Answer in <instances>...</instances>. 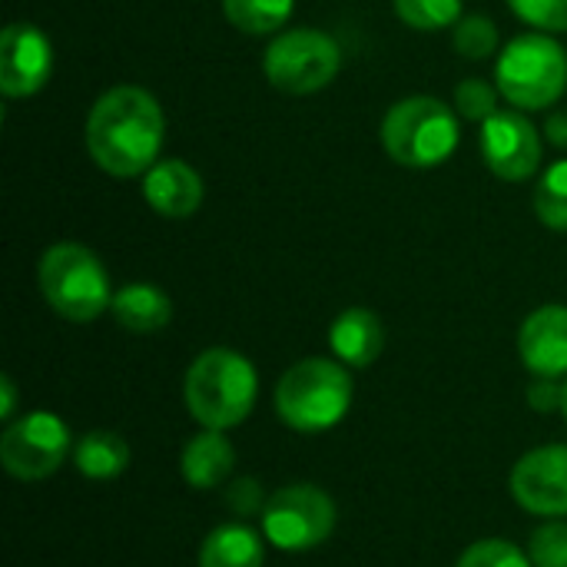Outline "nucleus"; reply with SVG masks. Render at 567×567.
<instances>
[{"label":"nucleus","mask_w":567,"mask_h":567,"mask_svg":"<svg viewBox=\"0 0 567 567\" xmlns=\"http://www.w3.org/2000/svg\"><path fill=\"white\" fill-rule=\"evenodd\" d=\"M336 528V505L316 485L279 488L262 512V535L279 551H312Z\"/></svg>","instance_id":"8"},{"label":"nucleus","mask_w":567,"mask_h":567,"mask_svg":"<svg viewBox=\"0 0 567 567\" xmlns=\"http://www.w3.org/2000/svg\"><path fill=\"white\" fill-rule=\"evenodd\" d=\"M455 50L468 60H485L498 50V27L488 17H462L455 23Z\"/></svg>","instance_id":"23"},{"label":"nucleus","mask_w":567,"mask_h":567,"mask_svg":"<svg viewBox=\"0 0 567 567\" xmlns=\"http://www.w3.org/2000/svg\"><path fill=\"white\" fill-rule=\"evenodd\" d=\"M70 452V429L53 412H30L7 425L0 439V462L20 482L50 478Z\"/></svg>","instance_id":"9"},{"label":"nucleus","mask_w":567,"mask_h":567,"mask_svg":"<svg viewBox=\"0 0 567 567\" xmlns=\"http://www.w3.org/2000/svg\"><path fill=\"white\" fill-rule=\"evenodd\" d=\"M259 395V375L252 362L233 349H206L186 372L183 399L189 415L203 429H236L249 419Z\"/></svg>","instance_id":"2"},{"label":"nucleus","mask_w":567,"mask_h":567,"mask_svg":"<svg viewBox=\"0 0 567 567\" xmlns=\"http://www.w3.org/2000/svg\"><path fill=\"white\" fill-rule=\"evenodd\" d=\"M339 66H342L339 43L329 33L309 30V27H296V30L279 33L269 43L266 60H262L269 83L282 93H292V96L326 90L336 80Z\"/></svg>","instance_id":"7"},{"label":"nucleus","mask_w":567,"mask_h":567,"mask_svg":"<svg viewBox=\"0 0 567 567\" xmlns=\"http://www.w3.org/2000/svg\"><path fill=\"white\" fill-rule=\"evenodd\" d=\"M535 213L548 229L567 233V159L548 166L535 186Z\"/></svg>","instance_id":"21"},{"label":"nucleus","mask_w":567,"mask_h":567,"mask_svg":"<svg viewBox=\"0 0 567 567\" xmlns=\"http://www.w3.org/2000/svg\"><path fill=\"white\" fill-rule=\"evenodd\" d=\"M53 73V47L33 23H10L0 37V90L3 96H33Z\"/></svg>","instance_id":"11"},{"label":"nucleus","mask_w":567,"mask_h":567,"mask_svg":"<svg viewBox=\"0 0 567 567\" xmlns=\"http://www.w3.org/2000/svg\"><path fill=\"white\" fill-rule=\"evenodd\" d=\"M262 538L246 525H219L199 548V567H262Z\"/></svg>","instance_id":"18"},{"label":"nucleus","mask_w":567,"mask_h":567,"mask_svg":"<svg viewBox=\"0 0 567 567\" xmlns=\"http://www.w3.org/2000/svg\"><path fill=\"white\" fill-rule=\"evenodd\" d=\"M561 412H565V422H567V382H565V405H561Z\"/></svg>","instance_id":"32"},{"label":"nucleus","mask_w":567,"mask_h":567,"mask_svg":"<svg viewBox=\"0 0 567 567\" xmlns=\"http://www.w3.org/2000/svg\"><path fill=\"white\" fill-rule=\"evenodd\" d=\"M226 505L239 515V518H252V515H262L266 512V498H262V488L256 478H239L229 485L226 492Z\"/></svg>","instance_id":"28"},{"label":"nucleus","mask_w":567,"mask_h":567,"mask_svg":"<svg viewBox=\"0 0 567 567\" xmlns=\"http://www.w3.org/2000/svg\"><path fill=\"white\" fill-rule=\"evenodd\" d=\"M73 465L80 475L93 478V482H106V478H116L126 472L130 465V445L123 435L116 432H86L76 449H73Z\"/></svg>","instance_id":"19"},{"label":"nucleus","mask_w":567,"mask_h":567,"mask_svg":"<svg viewBox=\"0 0 567 567\" xmlns=\"http://www.w3.org/2000/svg\"><path fill=\"white\" fill-rule=\"evenodd\" d=\"M458 120L449 103L435 96H409L395 103L382 120L385 153L412 169H432L452 159L458 150Z\"/></svg>","instance_id":"4"},{"label":"nucleus","mask_w":567,"mask_h":567,"mask_svg":"<svg viewBox=\"0 0 567 567\" xmlns=\"http://www.w3.org/2000/svg\"><path fill=\"white\" fill-rule=\"evenodd\" d=\"M548 140L555 146H567V113H558L548 120Z\"/></svg>","instance_id":"31"},{"label":"nucleus","mask_w":567,"mask_h":567,"mask_svg":"<svg viewBox=\"0 0 567 567\" xmlns=\"http://www.w3.org/2000/svg\"><path fill=\"white\" fill-rule=\"evenodd\" d=\"M352 379L342 362L302 359L276 385V412L296 432H326L346 419Z\"/></svg>","instance_id":"3"},{"label":"nucleus","mask_w":567,"mask_h":567,"mask_svg":"<svg viewBox=\"0 0 567 567\" xmlns=\"http://www.w3.org/2000/svg\"><path fill=\"white\" fill-rule=\"evenodd\" d=\"M528 558L535 567H567V525L548 522L528 542Z\"/></svg>","instance_id":"26"},{"label":"nucleus","mask_w":567,"mask_h":567,"mask_svg":"<svg viewBox=\"0 0 567 567\" xmlns=\"http://www.w3.org/2000/svg\"><path fill=\"white\" fill-rule=\"evenodd\" d=\"M498 93L518 110H545L567 86L565 47L548 33L515 37L495 63Z\"/></svg>","instance_id":"6"},{"label":"nucleus","mask_w":567,"mask_h":567,"mask_svg":"<svg viewBox=\"0 0 567 567\" xmlns=\"http://www.w3.org/2000/svg\"><path fill=\"white\" fill-rule=\"evenodd\" d=\"M110 312L126 332L150 336V332H159V329L169 326L173 302H169V296L163 289L150 286V282H130L120 292H113Z\"/></svg>","instance_id":"17"},{"label":"nucleus","mask_w":567,"mask_h":567,"mask_svg":"<svg viewBox=\"0 0 567 567\" xmlns=\"http://www.w3.org/2000/svg\"><path fill=\"white\" fill-rule=\"evenodd\" d=\"M143 196L153 213L166 219H189L203 203V179L183 159H159L143 179Z\"/></svg>","instance_id":"14"},{"label":"nucleus","mask_w":567,"mask_h":567,"mask_svg":"<svg viewBox=\"0 0 567 567\" xmlns=\"http://www.w3.org/2000/svg\"><path fill=\"white\" fill-rule=\"evenodd\" d=\"M458 567H535L532 558L512 545V542H502V538H485V542H475L465 555Z\"/></svg>","instance_id":"24"},{"label":"nucleus","mask_w":567,"mask_h":567,"mask_svg":"<svg viewBox=\"0 0 567 567\" xmlns=\"http://www.w3.org/2000/svg\"><path fill=\"white\" fill-rule=\"evenodd\" d=\"M163 133L166 116L153 93L143 86H113L90 110L86 150L103 173L130 179L156 166Z\"/></svg>","instance_id":"1"},{"label":"nucleus","mask_w":567,"mask_h":567,"mask_svg":"<svg viewBox=\"0 0 567 567\" xmlns=\"http://www.w3.org/2000/svg\"><path fill=\"white\" fill-rule=\"evenodd\" d=\"M512 10L538 30H567V0H508Z\"/></svg>","instance_id":"27"},{"label":"nucleus","mask_w":567,"mask_h":567,"mask_svg":"<svg viewBox=\"0 0 567 567\" xmlns=\"http://www.w3.org/2000/svg\"><path fill=\"white\" fill-rule=\"evenodd\" d=\"M329 346L336 352V359L342 365L352 369H365L382 355L385 346V329L379 322V316L372 309H346L336 316L332 329H329Z\"/></svg>","instance_id":"15"},{"label":"nucleus","mask_w":567,"mask_h":567,"mask_svg":"<svg viewBox=\"0 0 567 567\" xmlns=\"http://www.w3.org/2000/svg\"><path fill=\"white\" fill-rule=\"evenodd\" d=\"M0 395H3V402H0V419H13V412H17V385H13L10 375L0 379Z\"/></svg>","instance_id":"30"},{"label":"nucleus","mask_w":567,"mask_h":567,"mask_svg":"<svg viewBox=\"0 0 567 567\" xmlns=\"http://www.w3.org/2000/svg\"><path fill=\"white\" fill-rule=\"evenodd\" d=\"M233 465H236V449L233 442L216 432V429H206L199 435H193L179 455V472L183 478L206 492V488H219L229 475H233Z\"/></svg>","instance_id":"16"},{"label":"nucleus","mask_w":567,"mask_h":567,"mask_svg":"<svg viewBox=\"0 0 567 567\" xmlns=\"http://www.w3.org/2000/svg\"><path fill=\"white\" fill-rule=\"evenodd\" d=\"M395 13L412 30H445L462 20V0H395Z\"/></svg>","instance_id":"22"},{"label":"nucleus","mask_w":567,"mask_h":567,"mask_svg":"<svg viewBox=\"0 0 567 567\" xmlns=\"http://www.w3.org/2000/svg\"><path fill=\"white\" fill-rule=\"evenodd\" d=\"M528 405L535 412H555L565 405V385H558V379H542L535 375V382L528 385Z\"/></svg>","instance_id":"29"},{"label":"nucleus","mask_w":567,"mask_h":567,"mask_svg":"<svg viewBox=\"0 0 567 567\" xmlns=\"http://www.w3.org/2000/svg\"><path fill=\"white\" fill-rule=\"evenodd\" d=\"M482 156L498 179L525 183L542 166V136L522 110H498L482 123Z\"/></svg>","instance_id":"10"},{"label":"nucleus","mask_w":567,"mask_h":567,"mask_svg":"<svg viewBox=\"0 0 567 567\" xmlns=\"http://www.w3.org/2000/svg\"><path fill=\"white\" fill-rule=\"evenodd\" d=\"M296 0H223L226 20L243 33L266 37L289 23Z\"/></svg>","instance_id":"20"},{"label":"nucleus","mask_w":567,"mask_h":567,"mask_svg":"<svg viewBox=\"0 0 567 567\" xmlns=\"http://www.w3.org/2000/svg\"><path fill=\"white\" fill-rule=\"evenodd\" d=\"M40 292L47 306L70 322H93L113 302L103 262L80 243H56L43 252Z\"/></svg>","instance_id":"5"},{"label":"nucleus","mask_w":567,"mask_h":567,"mask_svg":"<svg viewBox=\"0 0 567 567\" xmlns=\"http://www.w3.org/2000/svg\"><path fill=\"white\" fill-rule=\"evenodd\" d=\"M455 110L472 120V123H485L492 113H498V90L485 80H462L455 86Z\"/></svg>","instance_id":"25"},{"label":"nucleus","mask_w":567,"mask_h":567,"mask_svg":"<svg viewBox=\"0 0 567 567\" xmlns=\"http://www.w3.org/2000/svg\"><path fill=\"white\" fill-rule=\"evenodd\" d=\"M512 495L532 515H567V445H545L512 468Z\"/></svg>","instance_id":"12"},{"label":"nucleus","mask_w":567,"mask_h":567,"mask_svg":"<svg viewBox=\"0 0 567 567\" xmlns=\"http://www.w3.org/2000/svg\"><path fill=\"white\" fill-rule=\"evenodd\" d=\"M518 352L532 375H567V306H542L522 322Z\"/></svg>","instance_id":"13"}]
</instances>
